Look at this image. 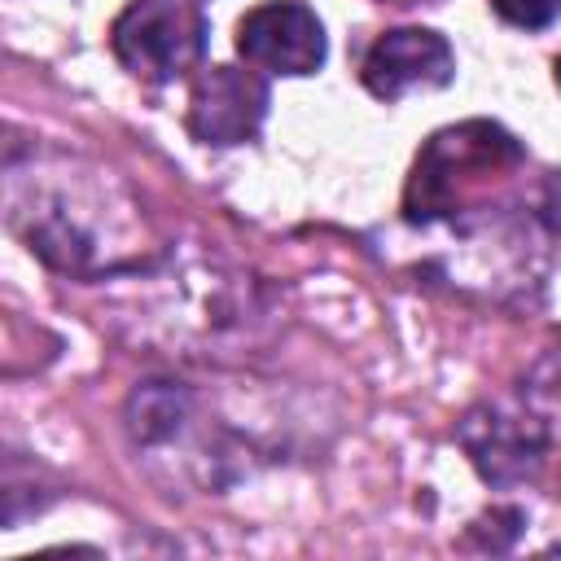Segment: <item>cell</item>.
Segmentation results:
<instances>
[{
	"label": "cell",
	"instance_id": "1",
	"mask_svg": "<svg viewBox=\"0 0 561 561\" xmlns=\"http://www.w3.org/2000/svg\"><path fill=\"white\" fill-rule=\"evenodd\" d=\"M4 215L26 250L66 276L101 280L158 254L149 219L123 180L61 149L9 153Z\"/></svg>",
	"mask_w": 561,
	"mask_h": 561
},
{
	"label": "cell",
	"instance_id": "2",
	"mask_svg": "<svg viewBox=\"0 0 561 561\" xmlns=\"http://www.w3.org/2000/svg\"><path fill=\"white\" fill-rule=\"evenodd\" d=\"M522 167V145L486 123H456L425 140V149L412 162L408 188H403V215L408 224H438V219H465L473 202L491 193V184L508 180Z\"/></svg>",
	"mask_w": 561,
	"mask_h": 561
},
{
	"label": "cell",
	"instance_id": "3",
	"mask_svg": "<svg viewBox=\"0 0 561 561\" xmlns=\"http://www.w3.org/2000/svg\"><path fill=\"white\" fill-rule=\"evenodd\" d=\"M206 35V13L193 0H131L110 22L114 57L145 83H171L188 70H202Z\"/></svg>",
	"mask_w": 561,
	"mask_h": 561
},
{
	"label": "cell",
	"instance_id": "4",
	"mask_svg": "<svg viewBox=\"0 0 561 561\" xmlns=\"http://www.w3.org/2000/svg\"><path fill=\"white\" fill-rule=\"evenodd\" d=\"M456 443L465 447L469 465L482 473V482L508 491L530 482L543 469L548 456V425L513 399H486L469 408L456 425Z\"/></svg>",
	"mask_w": 561,
	"mask_h": 561
},
{
	"label": "cell",
	"instance_id": "5",
	"mask_svg": "<svg viewBox=\"0 0 561 561\" xmlns=\"http://www.w3.org/2000/svg\"><path fill=\"white\" fill-rule=\"evenodd\" d=\"M237 53L267 75L302 79L324 66L329 39L324 22L302 0H267L237 22Z\"/></svg>",
	"mask_w": 561,
	"mask_h": 561
},
{
	"label": "cell",
	"instance_id": "6",
	"mask_svg": "<svg viewBox=\"0 0 561 561\" xmlns=\"http://www.w3.org/2000/svg\"><path fill=\"white\" fill-rule=\"evenodd\" d=\"M272 92L259 70L241 66H202L193 88H188V131L202 145H245L263 131Z\"/></svg>",
	"mask_w": 561,
	"mask_h": 561
},
{
	"label": "cell",
	"instance_id": "7",
	"mask_svg": "<svg viewBox=\"0 0 561 561\" xmlns=\"http://www.w3.org/2000/svg\"><path fill=\"white\" fill-rule=\"evenodd\" d=\"M359 79L377 101L394 105L416 88L421 92L447 88L456 79V53L438 31L399 26V31H386L373 39V48L364 53Z\"/></svg>",
	"mask_w": 561,
	"mask_h": 561
},
{
	"label": "cell",
	"instance_id": "8",
	"mask_svg": "<svg viewBox=\"0 0 561 561\" xmlns=\"http://www.w3.org/2000/svg\"><path fill=\"white\" fill-rule=\"evenodd\" d=\"M491 9L522 31H543L561 18V0H491Z\"/></svg>",
	"mask_w": 561,
	"mask_h": 561
},
{
	"label": "cell",
	"instance_id": "9",
	"mask_svg": "<svg viewBox=\"0 0 561 561\" xmlns=\"http://www.w3.org/2000/svg\"><path fill=\"white\" fill-rule=\"evenodd\" d=\"M557 88H561V57H557Z\"/></svg>",
	"mask_w": 561,
	"mask_h": 561
},
{
	"label": "cell",
	"instance_id": "10",
	"mask_svg": "<svg viewBox=\"0 0 561 561\" xmlns=\"http://www.w3.org/2000/svg\"><path fill=\"white\" fill-rule=\"evenodd\" d=\"M394 4H416V0H394Z\"/></svg>",
	"mask_w": 561,
	"mask_h": 561
}]
</instances>
